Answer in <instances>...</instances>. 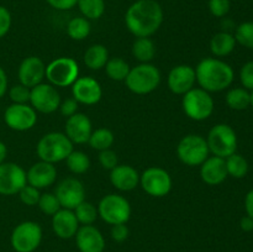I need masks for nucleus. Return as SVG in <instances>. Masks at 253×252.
<instances>
[{
    "instance_id": "1",
    "label": "nucleus",
    "mask_w": 253,
    "mask_h": 252,
    "mask_svg": "<svg viewBox=\"0 0 253 252\" xmlns=\"http://www.w3.org/2000/svg\"><path fill=\"white\" fill-rule=\"evenodd\" d=\"M162 22L163 9L156 0H136L126 10V27L136 37H151Z\"/></svg>"
},
{
    "instance_id": "2",
    "label": "nucleus",
    "mask_w": 253,
    "mask_h": 252,
    "mask_svg": "<svg viewBox=\"0 0 253 252\" xmlns=\"http://www.w3.org/2000/svg\"><path fill=\"white\" fill-rule=\"evenodd\" d=\"M197 83L209 93L225 90L232 84L235 73L232 67L219 58H204L195 67Z\"/></svg>"
},
{
    "instance_id": "3",
    "label": "nucleus",
    "mask_w": 253,
    "mask_h": 252,
    "mask_svg": "<svg viewBox=\"0 0 253 252\" xmlns=\"http://www.w3.org/2000/svg\"><path fill=\"white\" fill-rule=\"evenodd\" d=\"M73 151V143L63 132H48L40 138L36 146L37 156L41 161L54 163L66 161Z\"/></svg>"
},
{
    "instance_id": "4",
    "label": "nucleus",
    "mask_w": 253,
    "mask_h": 252,
    "mask_svg": "<svg viewBox=\"0 0 253 252\" xmlns=\"http://www.w3.org/2000/svg\"><path fill=\"white\" fill-rule=\"evenodd\" d=\"M128 90L137 95H146L158 88L161 83V72L151 63H141L130 69L125 79Z\"/></svg>"
},
{
    "instance_id": "5",
    "label": "nucleus",
    "mask_w": 253,
    "mask_h": 252,
    "mask_svg": "<svg viewBox=\"0 0 253 252\" xmlns=\"http://www.w3.org/2000/svg\"><path fill=\"white\" fill-rule=\"evenodd\" d=\"M182 106L188 118L203 121L211 116L215 104L209 91L202 88H193L183 95Z\"/></svg>"
},
{
    "instance_id": "6",
    "label": "nucleus",
    "mask_w": 253,
    "mask_h": 252,
    "mask_svg": "<svg viewBox=\"0 0 253 252\" xmlns=\"http://www.w3.org/2000/svg\"><path fill=\"white\" fill-rule=\"evenodd\" d=\"M53 86H69L79 78V64L72 57H59L46 66V76Z\"/></svg>"
},
{
    "instance_id": "7",
    "label": "nucleus",
    "mask_w": 253,
    "mask_h": 252,
    "mask_svg": "<svg viewBox=\"0 0 253 252\" xmlns=\"http://www.w3.org/2000/svg\"><path fill=\"white\" fill-rule=\"evenodd\" d=\"M207 138L202 135L190 133L184 136L177 146V156L182 163L189 167L200 166L209 157Z\"/></svg>"
},
{
    "instance_id": "8",
    "label": "nucleus",
    "mask_w": 253,
    "mask_h": 252,
    "mask_svg": "<svg viewBox=\"0 0 253 252\" xmlns=\"http://www.w3.org/2000/svg\"><path fill=\"white\" fill-rule=\"evenodd\" d=\"M208 147L214 156L226 158L236 153L237 135L227 124H217L209 131L207 137Z\"/></svg>"
},
{
    "instance_id": "9",
    "label": "nucleus",
    "mask_w": 253,
    "mask_h": 252,
    "mask_svg": "<svg viewBox=\"0 0 253 252\" xmlns=\"http://www.w3.org/2000/svg\"><path fill=\"white\" fill-rule=\"evenodd\" d=\"M98 214L110 225L126 224L131 216V205L123 195L108 194L99 202Z\"/></svg>"
},
{
    "instance_id": "10",
    "label": "nucleus",
    "mask_w": 253,
    "mask_h": 252,
    "mask_svg": "<svg viewBox=\"0 0 253 252\" xmlns=\"http://www.w3.org/2000/svg\"><path fill=\"white\" fill-rule=\"evenodd\" d=\"M42 240V229L35 221H24L11 234V246L16 252H34Z\"/></svg>"
},
{
    "instance_id": "11",
    "label": "nucleus",
    "mask_w": 253,
    "mask_h": 252,
    "mask_svg": "<svg viewBox=\"0 0 253 252\" xmlns=\"http://www.w3.org/2000/svg\"><path fill=\"white\" fill-rule=\"evenodd\" d=\"M140 184L148 195L163 198L172 189V177L161 167H150L140 175Z\"/></svg>"
},
{
    "instance_id": "12",
    "label": "nucleus",
    "mask_w": 253,
    "mask_h": 252,
    "mask_svg": "<svg viewBox=\"0 0 253 252\" xmlns=\"http://www.w3.org/2000/svg\"><path fill=\"white\" fill-rule=\"evenodd\" d=\"M30 104L39 113L52 114L59 109L61 95L52 84L40 83L31 88Z\"/></svg>"
},
{
    "instance_id": "13",
    "label": "nucleus",
    "mask_w": 253,
    "mask_h": 252,
    "mask_svg": "<svg viewBox=\"0 0 253 252\" xmlns=\"http://www.w3.org/2000/svg\"><path fill=\"white\" fill-rule=\"evenodd\" d=\"M54 195L63 209L74 210L85 200V188L77 178H64L57 184Z\"/></svg>"
},
{
    "instance_id": "14",
    "label": "nucleus",
    "mask_w": 253,
    "mask_h": 252,
    "mask_svg": "<svg viewBox=\"0 0 253 252\" xmlns=\"http://www.w3.org/2000/svg\"><path fill=\"white\" fill-rule=\"evenodd\" d=\"M26 184V172L21 166L14 162H4L0 165V194H17Z\"/></svg>"
},
{
    "instance_id": "15",
    "label": "nucleus",
    "mask_w": 253,
    "mask_h": 252,
    "mask_svg": "<svg viewBox=\"0 0 253 252\" xmlns=\"http://www.w3.org/2000/svg\"><path fill=\"white\" fill-rule=\"evenodd\" d=\"M4 121L11 130L27 131L37 123V113L29 104H14L7 106Z\"/></svg>"
},
{
    "instance_id": "16",
    "label": "nucleus",
    "mask_w": 253,
    "mask_h": 252,
    "mask_svg": "<svg viewBox=\"0 0 253 252\" xmlns=\"http://www.w3.org/2000/svg\"><path fill=\"white\" fill-rule=\"evenodd\" d=\"M72 94L78 103L84 105H94L103 96L100 83L93 77H79L72 84Z\"/></svg>"
},
{
    "instance_id": "17",
    "label": "nucleus",
    "mask_w": 253,
    "mask_h": 252,
    "mask_svg": "<svg viewBox=\"0 0 253 252\" xmlns=\"http://www.w3.org/2000/svg\"><path fill=\"white\" fill-rule=\"evenodd\" d=\"M197 83L195 68L189 64H179L170 69L168 73L167 84L170 91L178 95H184L189 90L194 88Z\"/></svg>"
},
{
    "instance_id": "18",
    "label": "nucleus",
    "mask_w": 253,
    "mask_h": 252,
    "mask_svg": "<svg viewBox=\"0 0 253 252\" xmlns=\"http://www.w3.org/2000/svg\"><path fill=\"white\" fill-rule=\"evenodd\" d=\"M44 76H46V64L40 57L30 56L20 63L17 77L20 84L30 89L34 88L37 84L42 83Z\"/></svg>"
},
{
    "instance_id": "19",
    "label": "nucleus",
    "mask_w": 253,
    "mask_h": 252,
    "mask_svg": "<svg viewBox=\"0 0 253 252\" xmlns=\"http://www.w3.org/2000/svg\"><path fill=\"white\" fill-rule=\"evenodd\" d=\"M66 135L72 143L83 145L89 141L91 132H93V125L91 121L85 114L77 113L67 119L66 123Z\"/></svg>"
},
{
    "instance_id": "20",
    "label": "nucleus",
    "mask_w": 253,
    "mask_h": 252,
    "mask_svg": "<svg viewBox=\"0 0 253 252\" xmlns=\"http://www.w3.org/2000/svg\"><path fill=\"white\" fill-rule=\"evenodd\" d=\"M27 184L37 188V189H43V188L51 187L57 179V168L52 163L40 161L30 167L26 172Z\"/></svg>"
},
{
    "instance_id": "21",
    "label": "nucleus",
    "mask_w": 253,
    "mask_h": 252,
    "mask_svg": "<svg viewBox=\"0 0 253 252\" xmlns=\"http://www.w3.org/2000/svg\"><path fill=\"white\" fill-rule=\"evenodd\" d=\"M76 242L81 252H103L105 240L103 234L93 225H83L76 234Z\"/></svg>"
},
{
    "instance_id": "22",
    "label": "nucleus",
    "mask_w": 253,
    "mask_h": 252,
    "mask_svg": "<svg viewBox=\"0 0 253 252\" xmlns=\"http://www.w3.org/2000/svg\"><path fill=\"white\" fill-rule=\"evenodd\" d=\"M225 158L211 156L200 165V178L209 185H219L227 178Z\"/></svg>"
},
{
    "instance_id": "23",
    "label": "nucleus",
    "mask_w": 253,
    "mask_h": 252,
    "mask_svg": "<svg viewBox=\"0 0 253 252\" xmlns=\"http://www.w3.org/2000/svg\"><path fill=\"white\" fill-rule=\"evenodd\" d=\"M52 229L61 239H71L76 236L79 229V222L73 210L62 208L56 214L52 215Z\"/></svg>"
},
{
    "instance_id": "24",
    "label": "nucleus",
    "mask_w": 253,
    "mask_h": 252,
    "mask_svg": "<svg viewBox=\"0 0 253 252\" xmlns=\"http://www.w3.org/2000/svg\"><path fill=\"white\" fill-rule=\"evenodd\" d=\"M110 182L118 190L130 192L140 183V174L132 166L118 165L110 170Z\"/></svg>"
},
{
    "instance_id": "25",
    "label": "nucleus",
    "mask_w": 253,
    "mask_h": 252,
    "mask_svg": "<svg viewBox=\"0 0 253 252\" xmlns=\"http://www.w3.org/2000/svg\"><path fill=\"white\" fill-rule=\"evenodd\" d=\"M236 46V40L230 32H217L210 40V51L216 57L229 56Z\"/></svg>"
},
{
    "instance_id": "26",
    "label": "nucleus",
    "mask_w": 253,
    "mask_h": 252,
    "mask_svg": "<svg viewBox=\"0 0 253 252\" xmlns=\"http://www.w3.org/2000/svg\"><path fill=\"white\" fill-rule=\"evenodd\" d=\"M109 61V51L104 44H91L84 53V63L89 69L99 71L104 68Z\"/></svg>"
},
{
    "instance_id": "27",
    "label": "nucleus",
    "mask_w": 253,
    "mask_h": 252,
    "mask_svg": "<svg viewBox=\"0 0 253 252\" xmlns=\"http://www.w3.org/2000/svg\"><path fill=\"white\" fill-rule=\"evenodd\" d=\"M132 54L141 63H150L155 58V43L150 37H137L132 43Z\"/></svg>"
},
{
    "instance_id": "28",
    "label": "nucleus",
    "mask_w": 253,
    "mask_h": 252,
    "mask_svg": "<svg viewBox=\"0 0 253 252\" xmlns=\"http://www.w3.org/2000/svg\"><path fill=\"white\" fill-rule=\"evenodd\" d=\"M225 100L232 110H246L251 106V93L245 88H232L227 91Z\"/></svg>"
},
{
    "instance_id": "29",
    "label": "nucleus",
    "mask_w": 253,
    "mask_h": 252,
    "mask_svg": "<svg viewBox=\"0 0 253 252\" xmlns=\"http://www.w3.org/2000/svg\"><path fill=\"white\" fill-rule=\"evenodd\" d=\"M105 72L108 74L109 78L111 81L115 82H123L125 81L127 77L128 72H130V66L125 59L120 58V57H114V58H109L108 63L105 64Z\"/></svg>"
},
{
    "instance_id": "30",
    "label": "nucleus",
    "mask_w": 253,
    "mask_h": 252,
    "mask_svg": "<svg viewBox=\"0 0 253 252\" xmlns=\"http://www.w3.org/2000/svg\"><path fill=\"white\" fill-rule=\"evenodd\" d=\"M90 22L83 16L73 17L67 25V34L74 41H82L90 34Z\"/></svg>"
},
{
    "instance_id": "31",
    "label": "nucleus",
    "mask_w": 253,
    "mask_h": 252,
    "mask_svg": "<svg viewBox=\"0 0 253 252\" xmlns=\"http://www.w3.org/2000/svg\"><path fill=\"white\" fill-rule=\"evenodd\" d=\"M77 6L83 17L88 20H98L105 12V0H78Z\"/></svg>"
},
{
    "instance_id": "32",
    "label": "nucleus",
    "mask_w": 253,
    "mask_h": 252,
    "mask_svg": "<svg viewBox=\"0 0 253 252\" xmlns=\"http://www.w3.org/2000/svg\"><path fill=\"white\" fill-rule=\"evenodd\" d=\"M225 163H226L227 174L231 175L232 178L240 179V178L246 177V174L249 173V162L244 156L239 155V153H234L225 158Z\"/></svg>"
},
{
    "instance_id": "33",
    "label": "nucleus",
    "mask_w": 253,
    "mask_h": 252,
    "mask_svg": "<svg viewBox=\"0 0 253 252\" xmlns=\"http://www.w3.org/2000/svg\"><path fill=\"white\" fill-rule=\"evenodd\" d=\"M114 140V133L111 132L109 128L106 127H100V128H96L95 131H93L89 137L88 143L90 145L91 148L94 150H98V151H104V150H108L113 146Z\"/></svg>"
},
{
    "instance_id": "34",
    "label": "nucleus",
    "mask_w": 253,
    "mask_h": 252,
    "mask_svg": "<svg viewBox=\"0 0 253 252\" xmlns=\"http://www.w3.org/2000/svg\"><path fill=\"white\" fill-rule=\"evenodd\" d=\"M66 163L68 169L74 174H83L90 167V160L83 151H72L66 158Z\"/></svg>"
},
{
    "instance_id": "35",
    "label": "nucleus",
    "mask_w": 253,
    "mask_h": 252,
    "mask_svg": "<svg viewBox=\"0 0 253 252\" xmlns=\"http://www.w3.org/2000/svg\"><path fill=\"white\" fill-rule=\"evenodd\" d=\"M73 211L78 222L82 225H91L99 215L98 208L94 204H91V203L85 202V200L81 203Z\"/></svg>"
},
{
    "instance_id": "36",
    "label": "nucleus",
    "mask_w": 253,
    "mask_h": 252,
    "mask_svg": "<svg viewBox=\"0 0 253 252\" xmlns=\"http://www.w3.org/2000/svg\"><path fill=\"white\" fill-rule=\"evenodd\" d=\"M235 40L241 46L253 49V21H246L239 25L235 32Z\"/></svg>"
},
{
    "instance_id": "37",
    "label": "nucleus",
    "mask_w": 253,
    "mask_h": 252,
    "mask_svg": "<svg viewBox=\"0 0 253 252\" xmlns=\"http://www.w3.org/2000/svg\"><path fill=\"white\" fill-rule=\"evenodd\" d=\"M39 208L43 214L46 215H54L59 209H62L58 199L53 193H44L41 194L39 200Z\"/></svg>"
},
{
    "instance_id": "38",
    "label": "nucleus",
    "mask_w": 253,
    "mask_h": 252,
    "mask_svg": "<svg viewBox=\"0 0 253 252\" xmlns=\"http://www.w3.org/2000/svg\"><path fill=\"white\" fill-rule=\"evenodd\" d=\"M20 200L24 203L27 207H35V205L39 204L40 197H41V193H40V189L32 187V185L26 184L19 193Z\"/></svg>"
},
{
    "instance_id": "39",
    "label": "nucleus",
    "mask_w": 253,
    "mask_h": 252,
    "mask_svg": "<svg viewBox=\"0 0 253 252\" xmlns=\"http://www.w3.org/2000/svg\"><path fill=\"white\" fill-rule=\"evenodd\" d=\"M31 89L22 84H16L9 90V96L14 104H27L30 103Z\"/></svg>"
},
{
    "instance_id": "40",
    "label": "nucleus",
    "mask_w": 253,
    "mask_h": 252,
    "mask_svg": "<svg viewBox=\"0 0 253 252\" xmlns=\"http://www.w3.org/2000/svg\"><path fill=\"white\" fill-rule=\"evenodd\" d=\"M231 9L230 0H209V10L212 16L224 17Z\"/></svg>"
},
{
    "instance_id": "41",
    "label": "nucleus",
    "mask_w": 253,
    "mask_h": 252,
    "mask_svg": "<svg viewBox=\"0 0 253 252\" xmlns=\"http://www.w3.org/2000/svg\"><path fill=\"white\" fill-rule=\"evenodd\" d=\"M99 163L101 165V167L104 169H109L111 170L113 168H115L116 166L119 165V160H118V155L116 152H114L111 148H108V150L104 151H99Z\"/></svg>"
},
{
    "instance_id": "42",
    "label": "nucleus",
    "mask_w": 253,
    "mask_h": 252,
    "mask_svg": "<svg viewBox=\"0 0 253 252\" xmlns=\"http://www.w3.org/2000/svg\"><path fill=\"white\" fill-rule=\"evenodd\" d=\"M240 81L247 90H253V61L247 62L240 71Z\"/></svg>"
},
{
    "instance_id": "43",
    "label": "nucleus",
    "mask_w": 253,
    "mask_h": 252,
    "mask_svg": "<svg viewBox=\"0 0 253 252\" xmlns=\"http://www.w3.org/2000/svg\"><path fill=\"white\" fill-rule=\"evenodd\" d=\"M11 27V14L5 6L0 5V39L9 32Z\"/></svg>"
},
{
    "instance_id": "44",
    "label": "nucleus",
    "mask_w": 253,
    "mask_h": 252,
    "mask_svg": "<svg viewBox=\"0 0 253 252\" xmlns=\"http://www.w3.org/2000/svg\"><path fill=\"white\" fill-rule=\"evenodd\" d=\"M78 101L74 98H68L64 101H61V105H59V111L63 116H66L67 119L71 118L72 115L78 113Z\"/></svg>"
},
{
    "instance_id": "45",
    "label": "nucleus",
    "mask_w": 253,
    "mask_h": 252,
    "mask_svg": "<svg viewBox=\"0 0 253 252\" xmlns=\"http://www.w3.org/2000/svg\"><path fill=\"white\" fill-rule=\"evenodd\" d=\"M128 236V229L126 224H116L111 227V237L116 242H124Z\"/></svg>"
},
{
    "instance_id": "46",
    "label": "nucleus",
    "mask_w": 253,
    "mask_h": 252,
    "mask_svg": "<svg viewBox=\"0 0 253 252\" xmlns=\"http://www.w3.org/2000/svg\"><path fill=\"white\" fill-rule=\"evenodd\" d=\"M46 1L53 9L66 11V10H71L74 6H77L78 0H46Z\"/></svg>"
},
{
    "instance_id": "47",
    "label": "nucleus",
    "mask_w": 253,
    "mask_h": 252,
    "mask_svg": "<svg viewBox=\"0 0 253 252\" xmlns=\"http://www.w3.org/2000/svg\"><path fill=\"white\" fill-rule=\"evenodd\" d=\"M245 209H246V214L253 219V189L250 190L245 198Z\"/></svg>"
},
{
    "instance_id": "48",
    "label": "nucleus",
    "mask_w": 253,
    "mask_h": 252,
    "mask_svg": "<svg viewBox=\"0 0 253 252\" xmlns=\"http://www.w3.org/2000/svg\"><path fill=\"white\" fill-rule=\"evenodd\" d=\"M7 90V77L2 67H0V98L5 95Z\"/></svg>"
},
{
    "instance_id": "49",
    "label": "nucleus",
    "mask_w": 253,
    "mask_h": 252,
    "mask_svg": "<svg viewBox=\"0 0 253 252\" xmlns=\"http://www.w3.org/2000/svg\"><path fill=\"white\" fill-rule=\"evenodd\" d=\"M240 226H241V229L244 230V231H252L253 230V219L251 216H249V215H246V216H244L241 219V221H240Z\"/></svg>"
},
{
    "instance_id": "50",
    "label": "nucleus",
    "mask_w": 253,
    "mask_h": 252,
    "mask_svg": "<svg viewBox=\"0 0 253 252\" xmlns=\"http://www.w3.org/2000/svg\"><path fill=\"white\" fill-rule=\"evenodd\" d=\"M6 155H7L6 146H5L4 142H1V141H0V165H1V163H4V160H5V157H6Z\"/></svg>"
},
{
    "instance_id": "51",
    "label": "nucleus",
    "mask_w": 253,
    "mask_h": 252,
    "mask_svg": "<svg viewBox=\"0 0 253 252\" xmlns=\"http://www.w3.org/2000/svg\"><path fill=\"white\" fill-rule=\"evenodd\" d=\"M251 106L253 108V90H252V93H251Z\"/></svg>"
}]
</instances>
